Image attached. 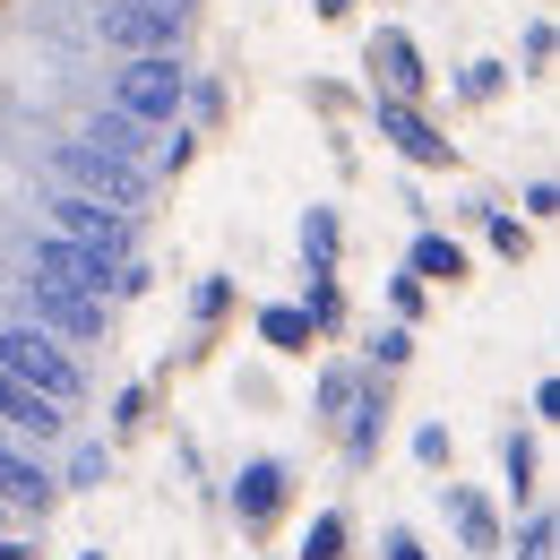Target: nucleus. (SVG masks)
Instances as JSON below:
<instances>
[{
    "label": "nucleus",
    "instance_id": "f257e3e1",
    "mask_svg": "<svg viewBox=\"0 0 560 560\" xmlns=\"http://www.w3.org/2000/svg\"><path fill=\"white\" fill-rule=\"evenodd\" d=\"M182 104H190V78L173 52H130V70L113 78V113H130L139 130H173Z\"/></svg>",
    "mask_w": 560,
    "mask_h": 560
},
{
    "label": "nucleus",
    "instance_id": "f03ea898",
    "mask_svg": "<svg viewBox=\"0 0 560 560\" xmlns=\"http://www.w3.org/2000/svg\"><path fill=\"white\" fill-rule=\"evenodd\" d=\"M52 173H61V190H78V199H104V208H139V190H147V173L130 164V155H104V147H86V139H61L52 147Z\"/></svg>",
    "mask_w": 560,
    "mask_h": 560
},
{
    "label": "nucleus",
    "instance_id": "7ed1b4c3",
    "mask_svg": "<svg viewBox=\"0 0 560 560\" xmlns=\"http://www.w3.org/2000/svg\"><path fill=\"white\" fill-rule=\"evenodd\" d=\"M0 371H9V380H26V388H44L52 406H70L78 388H86V380H78V362L52 346V328H0Z\"/></svg>",
    "mask_w": 560,
    "mask_h": 560
},
{
    "label": "nucleus",
    "instance_id": "20e7f679",
    "mask_svg": "<svg viewBox=\"0 0 560 560\" xmlns=\"http://www.w3.org/2000/svg\"><path fill=\"white\" fill-rule=\"evenodd\" d=\"M52 233H61V242H78V250H95L104 268H121V259H130V215L104 208V199L61 190V199H52Z\"/></svg>",
    "mask_w": 560,
    "mask_h": 560
},
{
    "label": "nucleus",
    "instance_id": "39448f33",
    "mask_svg": "<svg viewBox=\"0 0 560 560\" xmlns=\"http://www.w3.org/2000/svg\"><path fill=\"white\" fill-rule=\"evenodd\" d=\"M371 130H380V139L397 147L406 164H422V173H448V164H457V147L440 139V130L422 121V113L406 104V95H371Z\"/></svg>",
    "mask_w": 560,
    "mask_h": 560
},
{
    "label": "nucleus",
    "instance_id": "423d86ee",
    "mask_svg": "<svg viewBox=\"0 0 560 560\" xmlns=\"http://www.w3.org/2000/svg\"><path fill=\"white\" fill-rule=\"evenodd\" d=\"M104 259L95 250H78V242H61V233H44L35 250H26V284H70V293H104Z\"/></svg>",
    "mask_w": 560,
    "mask_h": 560
},
{
    "label": "nucleus",
    "instance_id": "0eeeda50",
    "mask_svg": "<svg viewBox=\"0 0 560 560\" xmlns=\"http://www.w3.org/2000/svg\"><path fill=\"white\" fill-rule=\"evenodd\" d=\"M104 44H121V52H173L182 18H155L147 0H104Z\"/></svg>",
    "mask_w": 560,
    "mask_h": 560
},
{
    "label": "nucleus",
    "instance_id": "6e6552de",
    "mask_svg": "<svg viewBox=\"0 0 560 560\" xmlns=\"http://www.w3.org/2000/svg\"><path fill=\"white\" fill-rule=\"evenodd\" d=\"M35 302V328H61V337H104V293H70V284H26Z\"/></svg>",
    "mask_w": 560,
    "mask_h": 560
},
{
    "label": "nucleus",
    "instance_id": "1a4fd4ad",
    "mask_svg": "<svg viewBox=\"0 0 560 560\" xmlns=\"http://www.w3.org/2000/svg\"><path fill=\"white\" fill-rule=\"evenodd\" d=\"M371 70H380V95H406V104L431 86V70H422V52H415L406 26H380V35H371Z\"/></svg>",
    "mask_w": 560,
    "mask_h": 560
},
{
    "label": "nucleus",
    "instance_id": "9d476101",
    "mask_svg": "<svg viewBox=\"0 0 560 560\" xmlns=\"http://www.w3.org/2000/svg\"><path fill=\"white\" fill-rule=\"evenodd\" d=\"M284 483H293V475H284L277 457H250V466L233 475V517H242V526H268L284 509Z\"/></svg>",
    "mask_w": 560,
    "mask_h": 560
},
{
    "label": "nucleus",
    "instance_id": "9b49d317",
    "mask_svg": "<svg viewBox=\"0 0 560 560\" xmlns=\"http://www.w3.org/2000/svg\"><path fill=\"white\" fill-rule=\"evenodd\" d=\"M0 422H9V431L52 440V431H61V406H52L44 388H26V380H9V371H0Z\"/></svg>",
    "mask_w": 560,
    "mask_h": 560
},
{
    "label": "nucleus",
    "instance_id": "f8f14e48",
    "mask_svg": "<svg viewBox=\"0 0 560 560\" xmlns=\"http://www.w3.org/2000/svg\"><path fill=\"white\" fill-rule=\"evenodd\" d=\"M406 277H422V284H457V277H466V242H448V233H415V250H406Z\"/></svg>",
    "mask_w": 560,
    "mask_h": 560
},
{
    "label": "nucleus",
    "instance_id": "ddd939ff",
    "mask_svg": "<svg viewBox=\"0 0 560 560\" xmlns=\"http://www.w3.org/2000/svg\"><path fill=\"white\" fill-rule=\"evenodd\" d=\"M0 500H9V509H35V517H44V509H52V475L0 448Z\"/></svg>",
    "mask_w": 560,
    "mask_h": 560
},
{
    "label": "nucleus",
    "instance_id": "4468645a",
    "mask_svg": "<svg viewBox=\"0 0 560 560\" xmlns=\"http://www.w3.org/2000/svg\"><path fill=\"white\" fill-rule=\"evenodd\" d=\"M448 517H457V535H466V552H500V517H491L483 500L466 483H448Z\"/></svg>",
    "mask_w": 560,
    "mask_h": 560
},
{
    "label": "nucleus",
    "instance_id": "2eb2a0df",
    "mask_svg": "<svg viewBox=\"0 0 560 560\" xmlns=\"http://www.w3.org/2000/svg\"><path fill=\"white\" fill-rule=\"evenodd\" d=\"M346 457H353V466H371V457H380V422H388V406H380V388H371V397H353V406H346Z\"/></svg>",
    "mask_w": 560,
    "mask_h": 560
},
{
    "label": "nucleus",
    "instance_id": "dca6fc26",
    "mask_svg": "<svg viewBox=\"0 0 560 560\" xmlns=\"http://www.w3.org/2000/svg\"><path fill=\"white\" fill-rule=\"evenodd\" d=\"M259 337H268L277 353H311V337H319V328L302 319V302H268V311H259Z\"/></svg>",
    "mask_w": 560,
    "mask_h": 560
},
{
    "label": "nucleus",
    "instance_id": "f3484780",
    "mask_svg": "<svg viewBox=\"0 0 560 560\" xmlns=\"http://www.w3.org/2000/svg\"><path fill=\"white\" fill-rule=\"evenodd\" d=\"M302 259H311V277H337V208L302 215Z\"/></svg>",
    "mask_w": 560,
    "mask_h": 560
},
{
    "label": "nucleus",
    "instance_id": "a211bd4d",
    "mask_svg": "<svg viewBox=\"0 0 560 560\" xmlns=\"http://www.w3.org/2000/svg\"><path fill=\"white\" fill-rule=\"evenodd\" d=\"M483 242H491V250H500V259H509V268H517V259L535 250V233H526L517 215H500V208H483Z\"/></svg>",
    "mask_w": 560,
    "mask_h": 560
},
{
    "label": "nucleus",
    "instance_id": "6ab92c4d",
    "mask_svg": "<svg viewBox=\"0 0 560 560\" xmlns=\"http://www.w3.org/2000/svg\"><path fill=\"white\" fill-rule=\"evenodd\" d=\"M86 147H104V155H130V164H139V121H130V113H95Z\"/></svg>",
    "mask_w": 560,
    "mask_h": 560
},
{
    "label": "nucleus",
    "instance_id": "aec40b11",
    "mask_svg": "<svg viewBox=\"0 0 560 560\" xmlns=\"http://www.w3.org/2000/svg\"><path fill=\"white\" fill-rule=\"evenodd\" d=\"M302 560H346V517H337V509H319V517H311V535H302Z\"/></svg>",
    "mask_w": 560,
    "mask_h": 560
},
{
    "label": "nucleus",
    "instance_id": "412c9836",
    "mask_svg": "<svg viewBox=\"0 0 560 560\" xmlns=\"http://www.w3.org/2000/svg\"><path fill=\"white\" fill-rule=\"evenodd\" d=\"M500 86H509V70H500V61H466V70H457V95H466V104H491Z\"/></svg>",
    "mask_w": 560,
    "mask_h": 560
},
{
    "label": "nucleus",
    "instance_id": "4be33fe9",
    "mask_svg": "<svg viewBox=\"0 0 560 560\" xmlns=\"http://www.w3.org/2000/svg\"><path fill=\"white\" fill-rule=\"evenodd\" d=\"M302 319H311V328H337V319H346V293H337V277H311V302H302Z\"/></svg>",
    "mask_w": 560,
    "mask_h": 560
},
{
    "label": "nucleus",
    "instance_id": "5701e85b",
    "mask_svg": "<svg viewBox=\"0 0 560 560\" xmlns=\"http://www.w3.org/2000/svg\"><path fill=\"white\" fill-rule=\"evenodd\" d=\"M500 466H509V491L526 500V491H535V440H517V431H509V448H500Z\"/></svg>",
    "mask_w": 560,
    "mask_h": 560
},
{
    "label": "nucleus",
    "instance_id": "b1692460",
    "mask_svg": "<svg viewBox=\"0 0 560 560\" xmlns=\"http://www.w3.org/2000/svg\"><path fill=\"white\" fill-rule=\"evenodd\" d=\"M353 397H362V380H353V371H319V415H346Z\"/></svg>",
    "mask_w": 560,
    "mask_h": 560
},
{
    "label": "nucleus",
    "instance_id": "393cba45",
    "mask_svg": "<svg viewBox=\"0 0 560 560\" xmlns=\"http://www.w3.org/2000/svg\"><path fill=\"white\" fill-rule=\"evenodd\" d=\"M517 560H552V517H544V509L517 526Z\"/></svg>",
    "mask_w": 560,
    "mask_h": 560
},
{
    "label": "nucleus",
    "instance_id": "a878e982",
    "mask_svg": "<svg viewBox=\"0 0 560 560\" xmlns=\"http://www.w3.org/2000/svg\"><path fill=\"white\" fill-rule=\"evenodd\" d=\"M406 353H415V328H380V346H371V362H380V371H397Z\"/></svg>",
    "mask_w": 560,
    "mask_h": 560
},
{
    "label": "nucleus",
    "instance_id": "bb28decb",
    "mask_svg": "<svg viewBox=\"0 0 560 560\" xmlns=\"http://www.w3.org/2000/svg\"><path fill=\"white\" fill-rule=\"evenodd\" d=\"M552 18H535V26H526V70H552Z\"/></svg>",
    "mask_w": 560,
    "mask_h": 560
},
{
    "label": "nucleus",
    "instance_id": "cd10ccee",
    "mask_svg": "<svg viewBox=\"0 0 560 560\" xmlns=\"http://www.w3.org/2000/svg\"><path fill=\"white\" fill-rule=\"evenodd\" d=\"M104 284H113V293L130 302V293H147V284H155V277H147V259H121V268H113V277H104Z\"/></svg>",
    "mask_w": 560,
    "mask_h": 560
},
{
    "label": "nucleus",
    "instance_id": "c85d7f7f",
    "mask_svg": "<svg viewBox=\"0 0 560 560\" xmlns=\"http://www.w3.org/2000/svg\"><path fill=\"white\" fill-rule=\"evenodd\" d=\"M415 457H422V466H448V431H440V422H422V431H415Z\"/></svg>",
    "mask_w": 560,
    "mask_h": 560
},
{
    "label": "nucleus",
    "instance_id": "c756f323",
    "mask_svg": "<svg viewBox=\"0 0 560 560\" xmlns=\"http://www.w3.org/2000/svg\"><path fill=\"white\" fill-rule=\"evenodd\" d=\"M526 215H535V224H544V215H560V190H552V182H544V173L526 182Z\"/></svg>",
    "mask_w": 560,
    "mask_h": 560
},
{
    "label": "nucleus",
    "instance_id": "7c9ffc66",
    "mask_svg": "<svg viewBox=\"0 0 560 560\" xmlns=\"http://www.w3.org/2000/svg\"><path fill=\"white\" fill-rule=\"evenodd\" d=\"M70 483H104V448H95V440L70 457Z\"/></svg>",
    "mask_w": 560,
    "mask_h": 560
},
{
    "label": "nucleus",
    "instance_id": "2f4dec72",
    "mask_svg": "<svg viewBox=\"0 0 560 560\" xmlns=\"http://www.w3.org/2000/svg\"><path fill=\"white\" fill-rule=\"evenodd\" d=\"M388 302H397V319H415V311H422V277H397V284H388Z\"/></svg>",
    "mask_w": 560,
    "mask_h": 560
},
{
    "label": "nucleus",
    "instance_id": "473e14b6",
    "mask_svg": "<svg viewBox=\"0 0 560 560\" xmlns=\"http://www.w3.org/2000/svg\"><path fill=\"white\" fill-rule=\"evenodd\" d=\"M224 302H233V284H224V277L199 284V319H224Z\"/></svg>",
    "mask_w": 560,
    "mask_h": 560
},
{
    "label": "nucleus",
    "instance_id": "72a5a7b5",
    "mask_svg": "<svg viewBox=\"0 0 560 560\" xmlns=\"http://www.w3.org/2000/svg\"><path fill=\"white\" fill-rule=\"evenodd\" d=\"M388 560H431V552H422V544L406 535V526H388Z\"/></svg>",
    "mask_w": 560,
    "mask_h": 560
},
{
    "label": "nucleus",
    "instance_id": "f704fd0d",
    "mask_svg": "<svg viewBox=\"0 0 560 560\" xmlns=\"http://www.w3.org/2000/svg\"><path fill=\"white\" fill-rule=\"evenodd\" d=\"M147 9H155V18H190V0H147Z\"/></svg>",
    "mask_w": 560,
    "mask_h": 560
},
{
    "label": "nucleus",
    "instance_id": "c9c22d12",
    "mask_svg": "<svg viewBox=\"0 0 560 560\" xmlns=\"http://www.w3.org/2000/svg\"><path fill=\"white\" fill-rule=\"evenodd\" d=\"M346 9H353V0H319V18H346Z\"/></svg>",
    "mask_w": 560,
    "mask_h": 560
},
{
    "label": "nucleus",
    "instance_id": "e433bc0d",
    "mask_svg": "<svg viewBox=\"0 0 560 560\" xmlns=\"http://www.w3.org/2000/svg\"><path fill=\"white\" fill-rule=\"evenodd\" d=\"M0 560H26V552H18V544H0Z\"/></svg>",
    "mask_w": 560,
    "mask_h": 560
},
{
    "label": "nucleus",
    "instance_id": "4c0bfd02",
    "mask_svg": "<svg viewBox=\"0 0 560 560\" xmlns=\"http://www.w3.org/2000/svg\"><path fill=\"white\" fill-rule=\"evenodd\" d=\"M86 560H95V552H86Z\"/></svg>",
    "mask_w": 560,
    "mask_h": 560
}]
</instances>
